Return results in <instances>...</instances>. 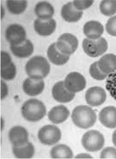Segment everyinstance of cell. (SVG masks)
<instances>
[{
    "label": "cell",
    "mask_w": 116,
    "mask_h": 159,
    "mask_svg": "<svg viewBox=\"0 0 116 159\" xmlns=\"http://www.w3.org/2000/svg\"><path fill=\"white\" fill-rule=\"evenodd\" d=\"M25 71L30 78L42 80L49 74L50 65L47 59L41 56H35L27 62L25 66Z\"/></svg>",
    "instance_id": "1"
},
{
    "label": "cell",
    "mask_w": 116,
    "mask_h": 159,
    "mask_svg": "<svg viewBox=\"0 0 116 159\" xmlns=\"http://www.w3.org/2000/svg\"><path fill=\"white\" fill-rule=\"evenodd\" d=\"M72 118L73 123L77 126L87 129L94 125L96 120L97 115L91 107L87 106L80 105L74 109Z\"/></svg>",
    "instance_id": "2"
},
{
    "label": "cell",
    "mask_w": 116,
    "mask_h": 159,
    "mask_svg": "<svg viewBox=\"0 0 116 159\" xmlns=\"http://www.w3.org/2000/svg\"><path fill=\"white\" fill-rule=\"evenodd\" d=\"M23 117L31 122L40 121L46 115V106L40 101L36 99H29L25 102L21 108Z\"/></svg>",
    "instance_id": "3"
},
{
    "label": "cell",
    "mask_w": 116,
    "mask_h": 159,
    "mask_svg": "<svg viewBox=\"0 0 116 159\" xmlns=\"http://www.w3.org/2000/svg\"><path fill=\"white\" fill-rule=\"evenodd\" d=\"M108 47L107 42L103 37L96 40L85 38L82 43L84 52L89 57H93L103 55L107 51Z\"/></svg>",
    "instance_id": "4"
},
{
    "label": "cell",
    "mask_w": 116,
    "mask_h": 159,
    "mask_svg": "<svg viewBox=\"0 0 116 159\" xmlns=\"http://www.w3.org/2000/svg\"><path fill=\"white\" fill-rule=\"evenodd\" d=\"M81 143L87 151L90 152H97L103 148L105 143L104 138L99 132L91 130L83 135Z\"/></svg>",
    "instance_id": "5"
},
{
    "label": "cell",
    "mask_w": 116,
    "mask_h": 159,
    "mask_svg": "<svg viewBox=\"0 0 116 159\" xmlns=\"http://www.w3.org/2000/svg\"><path fill=\"white\" fill-rule=\"evenodd\" d=\"M62 136L60 129L53 125L44 126L39 130L38 138L41 143L44 145H54L60 140Z\"/></svg>",
    "instance_id": "6"
},
{
    "label": "cell",
    "mask_w": 116,
    "mask_h": 159,
    "mask_svg": "<svg viewBox=\"0 0 116 159\" xmlns=\"http://www.w3.org/2000/svg\"><path fill=\"white\" fill-rule=\"evenodd\" d=\"M56 44L59 51L64 54L70 56L78 48L79 41L78 39L73 34L65 33L58 38Z\"/></svg>",
    "instance_id": "7"
},
{
    "label": "cell",
    "mask_w": 116,
    "mask_h": 159,
    "mask_svg": "<svg viewBox=\"0 0 116 159\" xmlns=\"http://www.w3.org/2000/svg\"><path fill=\"white\" fill-rule=\"evenodd\" d=\"M5 37L10 45H17L25 40L26 32L22 25L16 24H12L10 25L6 28Z\"/></svg>",
    "instance_id": "8"
},
{
    "label": "cell",
    "mask_w": 116,
    "mask_h": 159,
    "mask_svg": "<svg viewBox=\"0 0 116 159\" xmlns=\"http://www.w3.org/2000/svg\"><path fill=\"white\" fill-rule=\"evenodd\" d=\"M17 74V69L11 57L8 52H1V75L5 80L14 79Z\"/></svg>",
    "instance_id": "9"
},
{
    "label": "cell",
    "mask_w": 116,
    "mask_h": 159,
    "mask_svg": "<svg viewBox=\"0 0 116 159\" xmlns=\"http://www.w3.org/2000/svg\"><path fill=\"white\" fill-rule=\"evenodd\" d=\"M64 83L68 90L75 93L83 90L86 85V80L84 76L76 72H72L68 75Z\"/></svg>",
    "instance_id": "10"
},
{
    "label": "cell",
    "mask_w": 116,
    "mask_h": 159,
    "mask_svg": "<svg viewBox=\"0 0 116 159\" xmlns=\"http://www.w3.org/2000/svg\"><path fill=\"white\" fill-rule=\"evenodd\" d=\"M107 95L102 88L94 86L89 88L85 94V99L87 103L92 107L100 106L106 101Z\"/></svg>",
    "instance_id": "11"
},
{
    "label": "cell",
    "mask_w": 116,
    "mask_h": 159,
    "mask_svg": "<svg viewBox=\"0 0 116 159\" xmlns=\"http://www.w3.org/2000/svg\"><path fill=\"white\" fill-rule=\"evenodd\" d=\"M8 136L9 140L13 146H22L28 142V133L26 129L22 126H17L12 128Z\"/></svg>",
    "instance_id": "12"
},
{
    "label": "cell",
    "mask_w": 116,
    "mask_h": 159,
    "mask_svg": "<svg viewBox=\"0 0 116 159\" xmlns=\"http://www.w3.org/2000/svg\"><path fill=\"white\" fill-rule=\"evenodd\" d=\"M52 94L54 98L58 102L67 103L74 99L75 93L68 90L65 87L64 81L56 83L53 86Z\"/></svg>",
    "instance_id": "13"
},
{
    "label": "cell",
    "mask_w": 116,
    "mask_h": 159,
    "mask_svg": "<svg viewBox=\"0 0 116 159\" xmlns=\"http://www.w3.org/2000/svg\"><path fill=\"white\" fill-rule=\"evenodd\" d=\"M35 31L40 36H49L54 33L56 27V23L53 19L44 20L37 18L34 22Z\"/></svg>",
    "instance_id": "14"
},
{
    "label": "cell",
    "mask_w": 116,
    "mask_h": 159,
    "mask_svg": "<svg viewBox=\"0 0 116 159\" xmlns=\"http://www.w3.org/2000/svg\"><path fill=\"white\" fill-rule=\"evenodd\" d=\"M45 87V83L42 80L27 78L24 81L23 85L24 92L27 94L34 96L40 94Z\"/></svg>",
    "instance_id": "15"
},
{
    "label": "cell",
    "mask_w": 116,
    "mask_h": 159,
    "mask_svg": "<svg viewBox=\"0 0 116 159\" xmlns=\"http://www.w3.org/2000/svg\"><path fill=\"white\" fill-rule=\"evenodd\" d=\"M99 120L106 127L113 129L116 127V107L110 106L104 108L99 114Z\"/></svg>",
    "instance_id": "16"
},
{
    "label": "cell",
    "mask_w": 116,
    "mask_h": 159,
    "mask_svg": "<svg viewBox=\"0 0 116 159\" xmlns=\"http://www.w3.org/2000/svg\"><path fill=\"white\" fill-rule=\"evenodd\" d=\"M83 31L87 38L96 40L101 38L104 33V29L103 25L100 22L91 21L85 24Z\"/></svg>",
    "instance_id": "17"
},
{
    "label": "cell",
    "mask_w": 116,
    "mask_h": 159,
    "mask_svg": "<svg viewBox=\"0 0 116 159\" xmlns=\"http://www.w3.org/2000/svg\"><path fill=\"white\" fill-rule=\"evenodd\" d=\"M83 12L77 10L73 3L70 2L64 5L61 10V15L65 21L70 23L78 21L82 17Z\"/></svg>",
    "instance_id": "18"
},
{
    "label": "cell",
    "mask_w": 116,
    "mask_h": 159,
    "mask_svg": "<svg viewBox=\"0 0 116 159\" xmlns=\"http://www.w3.org/2000/svg\"><path fill=\"white\" fill-rule=\"evenodd\" d=\"M70 114L69 109L64 105L57 106L48 112V117L54 124H60L65 121Z\"/></svg>",
    "instance_id": "19"
},
{
    "label": "cell",
    "mask_w": 116,
    "mask_h": 159,
    "mask_svg": "<svg viewBox=\"0 0 116 159\" xmlns=\"http://www.w3.org/2000/svg\"><path fill=\"white\" fill-rule=\"evenodd\" d=\"M11 51L14 56L20 58H25L31 56L33 53L34 47L30 40L26 39L22 43L10 45Z\"/></svg>",
    "instance_id": "20"
},
{
    "label": "cell",
    "mask_w": 116,
    "mask_h": 159,
    "mask_svg": "<svg viewBox=\"0 0 116 159\" xmlns=\"http://www.w3.org/2000/svg\"><path fill=\"white\" fill-rule=\"evenodd\" d=\"M47 56L50 61L57 66H62L65 64L69 61L70 56L64 54L57 48L56 43L52 44L48 48Z\"/></svg>",
    "instance_id": "21"
},
{
    "label": "cell",
    "mask_w": 116,
    "mask_h": 159,
    "mask_svg": "<svg viewBox=\"0 0 116 159\" xmlns=\"http://www.w3.org/2000/svg\"><path fill=\"white\" fill-rule=\"evenodd\" d=\"M98 64L102 72L109 75L116 71V55L112 54L105 55L99 60Z\"/></svg>",
    "instance_id": "22"
},
{
    "label": "cell",
    "mask_w": 116,
    "mask_h": 159,
    "mask_svg": "<svg viewBox=\"0 0 116 159\" xmlns=\"http://www.w3.org/2000/svg\"><path fill=\"white\" fill-rule=\"evenodd\" d=\"M35 12L39 19L46 20L52 19L55 10L53 6L49 2H42L35 5Z\"/></svg>",
    "instance_id": "23"
},
{
    "label": "cell",
    "mask_w": 116,
    "mask_h": 159,
    "mask_svg": "<svg viewBox=\"0 0 116 159\" xmlns=\"http://www.w3.org/2000/svg\"><path fill=\"white\" fill-rule=\"evenodd\" d=\"M13 152L18 158H31L35 153V147L31 142H28L24 146L12 147Z\"/></svg>",
    "instance_id": "24"
},
{
    "label": "cell",
    "mask_w": 116,
    "mask_h": 159,
    "mask_svg": "<svg viewBox=\"0 0 116 159\" xmlns=\"http://www.w3.org/2000/svg\"><path fill=\"white\" fill-rule=\"evenodd\" d=\"M50 155L52 158H72L73 154L71 149L64 144L57 145L52 149Z\"/></svg>",
    "instance_id": "25"
},
{
    "label": "cell",
    "mask_w": 116,
    "mask_h": 159,
    "mask_svg": "<svg viewBox=\"0 0 116 159\" xmlns=\"http://www.w3.org/2000/svg\"><path fill=\"white\" fill-rule=\"evenodd\" d=\"M6 6L10 12L14 15H19L23 13L27 6L26 1H7Z\"/></svg>",
    "instance_id": "26"
},
{
    "label": "cell",
    "mask_w": 116,
    "mask_h": 159,
    "mask_svg": "<svg viewBox=\"0 0 116 159\" xmlns=\"http://www.w3.org/2000/svg\"><path fill=\"white\" fill-rule=\"evenodd\" d=\"M101 13L103 15L110 16L116 13V1H102L100 5Z\"/></svg>",
    "instance_id": "27"
},
{
    "label": "cell",
    "mask_w": 116,
    "mask_h": 159,
    "mask_svg": "<svg viewBox=\"0 0 116 159\" xmlns=\"http://www.w3.org/2000/svg\"><path fill=\"white\" fill-rule=\"evenodd\" d=\"M89 73L93 78L97 80H103L108 76V75L101 71L98 66V61L93 63L91 65Z\"/></svg>",
    "instance_id": "28"
},
{
    "label": "cell",
    "mask_w": 116,
    "mask_h": 159,
    "mask_svg": "<svg viewBox=\"0 0 116 159\" xmlns=\"http://www.w3.org/2000/svg\"><path fill=\"white\" fill-rule=\"evenodd\" d=\"M106 88L111 95L116 99V72L109 75L106 81Z\"/></svg>",
    "instance_id": "29"
},
{
    "label": "cell",
    "mask_w": 116,
    "mask_h": 159,
    "mask_svg": "<svg viewBox=\"0 0 116 159\" xmlns=\"http://www.w3.org/2000/svg\"><path fill=\"white\" fill-rule=\"evenodd\" d=\"M106 30L110 35L116 36V15L110 17L106 25Z\"/></svg>",
    "instance_id": "30"
},
{
    "label": "cell",
    "mask_w": 116,
    "mask_h": 159,
    "mask_svg": "<svg viewBox=\"0 0 116 159\" xmlns=\"http://www.w3.org/2000/svg\"><path fill=\"white\" fill-rule=\"evenodd\" d=\"M101 158H116V149L112 147L104 148L101 153Z\"/></svg>",
    "instance_id": "31"
},
{
    "label": "cell",
    "mask_w": 116,
    "mask_h": 159,
    "mask_svg": "<svg viewBox=\"0 0 116 159\" xmlns=\"http://www.w3.org/2000/svg\"><path fill=\"white\" fill-rule=\"evenodd\" d=\"M93 2L94 1H74L73 2L75 7L81 11L89 8Z\"/></svg>",
    "instance_id": "32"
},
{
    "label": "cell",
    "mask_w": 116,
    "mask_h": 159,
    "mask_svg": "<svg viewBox=\"0 0 116 159\" xmlns=\"http://www.w3.org/2000/svg\"><path fill=\"white\" fill-rule=\"evenodd\" d=\"M76 158H92V156L86 153H82L77 155L75 157Z\"/></svg>",
    "instance_id": "33"
},
{
    "label": "cell",
    "mask_w": 116,
    "mask_h": 159,
    "mask_svg": "<svg viewBox=\"0 0 116 159\" xmlns=\"http://www.w3.org/2000/svg\"><path fill=\"white\" fill-rule=\"evenodd\" d=\"M112 141L114 145L116 147V130L114 131L113 134Z\"/></svg>",
    "instance_id": "34"
}]
</instances>
